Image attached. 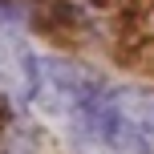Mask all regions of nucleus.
Masks as SVG:
<instances>
[{
  "label": "nucleus",
  "instance_id": "1",
  "mask_svg": "<svg viewBox=\"0 0 154 154\" xmlns=\"http://www.w3.org/2000/svg\"><path fill=\"white\" fill-rule=\"evenodd\" d=\"M77 146L93 154H150L154 150V89L146 85H106L85 97L69 118Z\"/></svg>",
  "mask_w": 154,
  "mask_h": 154
},
{
  "label": "nucleus",
  "instance_id": "2",
  "mask_svg": "<svg viewBox=\"0 0 154 154\" xmlns=\"http://www.w3.org/2000/svg\"><path fill=\"white\" fill-rule=\"evenodd\" d=\"M97 85H101V77H93L89 69H81V65H73V61L49 57V61H37V89H32V101H37L45 114L69 122Z\"/></svg>",
  "mask_w": 154,
  "mask_h": 154
},
{
  "label": "nucleus",
  "instance_id": "3",
  "mask_svg": "<svg viewBox=\"0 0 154 154\" xmlns=\"http://www.w3.org/2000/svg\"><path fill=\"white\" fill-rule=\"evenodd\" d=\"M37 61L41 57L29 49V41L8 32L0 24V97L8 106H32L37 89Z\"/></svg>",
  "mask_w": 154,
  "mask_h": 154
},
{
  "label": "nucleus",
  "instance_id": "4",
  "mask_svg": "<svg viewBox=\"0 0 154 154\" xmlns=\"http://www.w3.org/2000/svg\"><path fill=\"white\" fill-rule=\"evenodd\" d=\"M16 16H20V12H16V8L8 4V0H0V24H12Z\"/></svg>",
  "mask_w": 154,
  "mask_h": 154
}]
</instances>
